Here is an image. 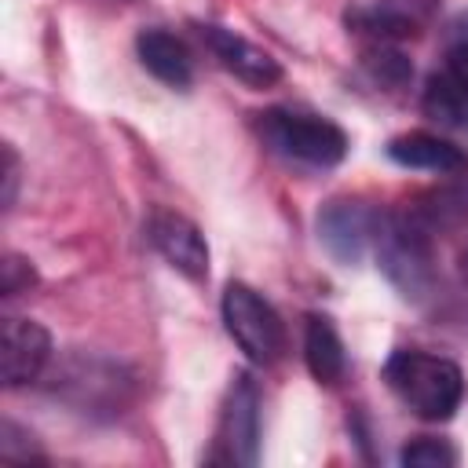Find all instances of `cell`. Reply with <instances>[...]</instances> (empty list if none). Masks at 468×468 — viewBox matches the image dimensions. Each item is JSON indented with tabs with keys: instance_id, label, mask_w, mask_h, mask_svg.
<instances>
[{
	"instance_id": "obj_1",
	"label": "cell",
	"mask_w": 468,
	"mask_h": 468,
	"mask_svg": "<svg viewBox=\"0 0 468 468\" xmlns=\"http://www.w3.org/2000/svg\"><path fill=\"white\" fill-rule=\"evenodd\" d=\"M384 380L395 399L420 420H450L464 402V373L453 358L399 347L384 362Z\"/></svg>"
},
{
	"instance_id": "obj_2",
	"label": "cell",
	"mask_w": 468,
	"mask_h": 468,
	"mask_svg": "<svg viewBox=\"0 0 468 468\" xmlns=\"http://www.w3.org/2000/svg\"><path fill=\"white\" fill-rule=\"evenodd\" d=\"M256 132L278 157L311 168H333L347 154V132L333 117L296 106H271L256 113Z\"/></svg>"
},
{
	"instance_id": "obj_3",
	"label": "cell",
	"mask_w": 468,
	"mask_h": 468,
	"mask_svg": "<svg viewBox=\"0 0 468 468\" xmlns=\"http://www.w3.org/2000/svg\"><path fill=\"white\" fill-rule=\"evenodd\" d=\"M377 267L399 289L402 300H428L435 289V249L424 219L417 216H384L377 234Z\"/></svg>"
},
{
	"instance_id": "obj_4",
	"label": "cell",
	"mask_w": 468,
	"mask_h": 468,
	"mask_svg": "<svg viewBox=\"0 0 468 468\" xmlns=\"http://www.w3.org/2000/svg\"><path fill=\"white\" fill-rule=\"evenodd\" d=\"M219 311H223V325H227L230 340L245 351L249 362L271 366L285 355V322L252 285L227 282Z\"/></svg>"
},
{
	"instance_id": "obj_5",
	"label": "cell",
	"mask_w": 468,
	"mask_h": 468,
	"mask_svg": "<svg viewBox=\"0 0 468 468\" xmlns=\"http://www.w3.org/2000/svg\"><path fill=\"white\" fill-rule=\"evenodd\" d=\"M384 216L388 212H380L366 197H329L318 208V219H314L318 241H322V249L336 263L351 267V263H358L377 245V234L384 227Z\"/></svg>"
},
{
	"instance_id": "obj_6",
	"label": "cell",
	"mask_w": 468,
	"mask_h": 468,
	"mask_svg": "<svg viewBox=\"0 0 468 468\" xmlns=\"http://www.w3.org/2000/svg\"><path fill=\"white\" fill-rule=\"evenodd\" d=\"M260 410L263 395L252 373H234L223 410H219V428H216V450L208 461L223 464H256L260 457Z\"/></svg>"
},
{
	"instance_id": "obj_7",
	"label": "cell",
	"mask_w": 468,
	"mask_h": 468,
	"mask_svg": "<svg viewBox=\"0 0 468 468\" xmlns=\"http://www.w3.org/2000/svg\"><path fill=\"white\" fill-rule=\"evenodd\" d=\"M146 238L165 256V263L176 267L179 274H186L190 282L208 278V241L194 219H186L172 208H154L146 219Z\"/></svg>"
},
{
	"instance_id": "obj_8",
	"label": "cell",
	"mask_w": 468,
	"mask_h": 468,
	"mask_svg": "<svg viewBox=\"0 0 468 468\" xmlns=\"http://www.w3.org/2000/svg\"><path fill=\"white\" fill-rule=\"evenodd\" d=\"M435 0H362L355 7H347L344 22L347 29H355L366 40H380V44H395L406 37H417L420 26L428 22Z\"/></svg>"
},
{
	"instance_id": "obj_9",
	"label": "cell",
	"mask_w": 468,
	"mask_h": 468,
	"mask_svg": "<svg viewBox=\"0 0 468 468\" xmlns=\"http://www.w3.org/2000/svg\"><path fill=\"white\" fill-rule=\"evenodd\" d=\"M197 33L208 44V51L219 58V66L230 69L238 80H245L252 88H271L282 80V62L271 51H263L260 44H252L249 37H241L227 26H212V22H201Z\"/></svg>"
},
{
	"instance_id": "obj_10",
	"label": "cell",
	"mask_w": 468,
	"mask_h": 468,
	"mask_svg": "<svg viewBox=\"0 0 468 468\" xmlns=\"http://www.w3.org/2000/svg\"><path fill=\"white\" fill-rule=\"evenodd\" d=\"M0 369L7 388H22L37 380L51 358V333L33 318H4L0 340Z\"/></svg>"
},
{
	"instance_id": "obj_11",
	"label": "cell",
	"mask_w": 468,
	"mask_h": 468,
	"mask_svg": "<svg viewBox=\"0 0 468 468\" xmlns=\"http://www.w3.org/2000/svg\"><path fill=\"white\" fill-rule=\"evenodd\" d=\"M135 51H139V62H143L161 84L179 88V91L190 88V80H194V55H190V48H186L176 33H168V29H161V26L139 29Z\"/></svg>"
},
{
	"instance_id": "obj_12",
	"label": "cell",
	"mask_w": 468,
	"mask_h": 468,
	"mask_svg": "<svg viewBox=\"0 0 468 468\" xmlns=\"http://www.w3.org/2000/svg\"><path fill=\"white\" fill-rule=\"evenodd\" d=\"M388 157L402 168H420V172H439V176L468 168L464 150L435 132H402L388 139Z\"/></svg>"
},
{
	"instance_id": "obj_13",
	"label": "cell",
	"mask_w": 468,
	"mask_h": 468,
	"mask_svg": "<svg viewBox=\"0 0 468 468\" xmlns=\"http://www.w3.org/2000/svg\"><path fill=\"white\" fill-rule=\"evenodd\" d=\"M303 358L318 384H340L347 373V351L336 333V325L325 314H311L303 325Z\"/></svg>"
},
{
	"instance_id": "obj_14",
	"label": "cell",
	"mask_w": 468,
	"mask_h": 468,
	"mask_svg": "<svg viewBox=\"0 0 468 468\" xmlns=\"http://www.w3.org/2000/svg\"><path fill=\"white\" fill-rule=\"evenodd\" d=\"M424 113L446 128H468V91L446 73V69H435L428 77V88H424V99H420Z\"/></svg>"
},
{
	"instance_id": "obj_15",
	"label": "cell",
	"mask_w": 468,
	"mask_h": 468,
	"mask_svg": "<svg viewBox=\"0 0 468 468\" xmlns=\"http://www.w3.org/2000/svg\"><path fill=\"white\" fill-rule=\"evenodd\" d=\"M362 66L369 69V77L377 84H388V88H399V84H406L413 77V66L402 58V51H395V44H380V40L366 44Z\"/></svg>"
},
{
	"instance_id": "obj_16",
	"label": "cell",
	"mask_w": 468,
	"mask_h": 468,
	"mask_svg": "<svg viewBox=\"0 0 468 468\" xmlns=\"http://www.w3.org/2000/svg\"><path fill=\"white\" fill-rule=\"evenodd\" d=\"M399 461L402 464H413V468H450V464H457V450L446 439L420 435V439H413V442L402 446Z\"/></svg>"
},
{
	"instance_id": "obj_17",
	"label": "cell",
	"mask_w": 468,
	"mask_h": 468,
	"mask_svg": "<svg viewBox=\"0 0 468 468\" xmlns=\"http://www.w3.org/2000/svg\"><path fill=\"white\" fill-rule=\"evenodd\" d=\"M464 91H468V15H461L450 26V40H446V66H442Z\"/></svg>"
},
{
	"instance_id": "obj_18",
	"label": "cell",
	"mask_w": 468,
	"mask_h": 468,
	"mask_svg": "<svg viewBox=\"0 0 468 468\" xmlns=\"http://www.w3.org/2000/svg\"><path fill=\"white\" fill-rule=\"evenodd\" d=\"M33 282H37L33 263H29L26 256H18V252H4V260H0V292H4V296H18V292H26Z\"/></svg>"
},
{
	"instance_id": "obj_19",
	"label": "cell",
	"mask_w": 468,
	"mask_h": 468,
	"mask_svg": "<svg viewBox=\"0 0 468 468\" xmlns=\"http://www.w3.org/2000/svg\"><path fill=\"white\" fill-rule=\"evenodd\" d=\"M15 186H18V157L11 146H4V205L7 208L15 201Z\"/></svg>"
},
{
	"instance_id": "obj_20",
	"label": "cell",
	"mask_w": 468,
	"mask_h": 468,
	"mask_svg": "<svg viewBox=\"0 0 468 468\" xmlns=\"http://www.w3.org/2000/svg\"><path fill=\"white\" fill-rule=\"evenodd\" d=\"M461 274H464V282H468V249H464V256H461Z\"/></svg>"
}]
</instances>
